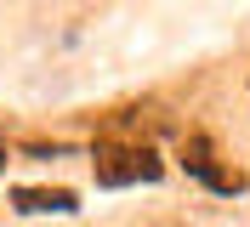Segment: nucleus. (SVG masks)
Instances as JSON below:
<instances>
[{"instance_id": "nucleus-1", "label": "nucleus", "mask_w": 250, "mask_h": 227, "mask_svg": "<svg viewBox=\"0 0 250 227\" xmlns=\"http://www.w3.org/2000/svg\"><path fill=\"white\" fill-rule=\"evenodd\" d=\"M91 170H97L103 187H131V182H159L165 176V159L148 142H103Z\"/></svg>"}, {"instance_id": "nucleus-2", "label": "nucleus", "mask_w": 250, "mask_h": 227, "mask_svg": "<svg viewBox=\"0 0 250 227\" xmlns=\"http://www.w3.org/2000/svg\"><path fill=\"white\" fill-rule=\"evenodd\" d=\"M182 165L193 170L205 187H216V193H239V187H245V176H239V170H222V165H216V153H210V142H205V136H188V142H182Z\"/></svg>"}, {"instance_id": "nucleus-3", "label": "nucleus", "mask_w": 250, "mask_h": 227, "mask_svg": "<svg viewBox=\"0 0 250 227\" xmlns=\"http://www.w3.org/2000/svg\"><path fill=\"white\" fill-rule=\"evenodd\" d=\"M12 205L23 216H68V210H80V199L68 187H17Z\"/></svg>"}, {"instance_id": "nucleus-4", "label": "nucleus", "mask_w": 250, "mask_h": 227, "mask_svg": "<svg viewBox=\"0 0 250 227\" xmlns=\"http://www.w3.org/2000/svg\"><path fill=\"white\" fill-rule=\"evenodd\" d=\"M0 170H6V142H0Z\"/></svg>"}]
</instances>
